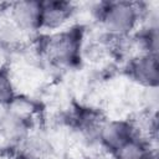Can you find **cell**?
<instances>
[{
  "mask_svg": "<svg viewBox=\"0 0 159 159\" xmlns=\"http://www.w3.org/2000/svg\"><path fill=\"white\" fill-rule=\"evenodd\" d=\"M132 138H133V132L128 119L107 118L99 130L98 143L104 149L113 153Z\"/></svg>",
  "mask_w": 159,
  "mask_h": 159,
  "instance_id": "6",
  "label": "cell"
},
{
  "mask_svg": "<svg viewBox=\"0 0 159 159\" xmlns=\"http://www.w3.org/2000/svg\"><path fill=\"white\" fill-rule=\"evenodd\" d=\"M7 109L10 114L30 124L34 122L36 114L39 113V106L36 102L31 97L24 94H16L14 99L7 104Z\"/></svg>",
  "mask_w": 159,
  "mask_h": 159,
  "instance_id": "8",
  "label": "cell"
},
{
  "mask_svg": "<svg viewBox=\"0 0 159 159\" xmlns=\"http://www.w3.org/2000/svg\"><path fill=\"white\" fill-rule=\"evenodd\" d=\"M16 148L20 159H55L56 157L48 135L41 130H30Z\"/></svg>",
  "mask_w": 159,
  "mask_h": 159,
  "instance_id": "5",
  "label": "cell"
},
{
  "mask_svg": "<svg viewBox=\"0 0 159 159\" xmlns=\"http://www.w3.org/2000/svg\"><path fill=\"white\" fill-rule=\"evenodd\" d=\"M127 75L130 82L138 86L145 88L158 87V56L153 53H147L129 60L127 62Z\"/></svg>",
  "mask_w": 159,
  "mask_h": 159,
  "instance_id": "3",
  "label": "cell"
},
{
  "mask_svg": "<svg viewBox=\"0 0 159 159\" xmlns=\"http://www.w3.org/2000/svg\"><path fill=\"white\" fill-rule=\"evenodd\" d=\"M7 113H9L7 106H6V104H2V103H0V124L2 123V120L5 119V117L7 116Z\"/></svg>",
  "mask_w": 159,
  "mask_h": 159,
  "instance_id": "10",
  "label": "cell"
},
{
  "mask_svg": "<svg viewBox=\"0 0 159 159\" xmlns=\"http://www.w3.org/2000/svg\"><path fill=\"white\" fill-rule=\"evenodd\" d=\"M76 12V7L68 1H43L41 2L40 29L55 31L62 29Z\"/></svg>",
  "mask_w": 159,
  "mask_h": 159,
  "instance_id": "7",
  "label": "cell"
},
{
  "mask_svg": "<svg viewBox=\"0 0 159 159\" xmlns=\"http://www.w3.org/2000/svg\"><path fill=\"white\" fill-rule=\"evenodd\" d=\"M5 14L27 36L40 30L41 2L39 1L11 2L5 9Z\"/></svg>",
  "mask_w": 159,
  "mask_h": 159,
  "instance_id": "4",
  "label": "cell"
},
{
  "mask_svg": "<svg viewBox=\"0 0 159 159\" xmlns=\"http://www.w3.org/2000/svg\"><path fill=\"white\" fill-rule=\"evenodd\" d=\"M93 12L99 21L103 32L112 37L129 36L140 22L145 5L130 1L102 2Z\"/></svg>",
  "mask_w": 159,
  "mask_h": 159,
  "instance_id": "1",
  "label": "cell"
},
{
  "mask_svg": "<svg viewBox=\"0 0 159 159\" xmlns=\"http://www.w3.org/2000/svg\"><path fill=\"white\" fill-rule=\"evenodd\" d=\"M83 34V27L76 26L45 36L37 47L41 58L58 68L75 66L81 60Z\"/></svg>",
  "mask_w": 159,
  "mask_h": 159,
  "instance_id": "2",
  "label": "cell"
},
{
  "mask_svg": "<svg viewBox=\"0 0 159 159\" xmlns=\"http://www.w3.org/2000/svg\"><path fill=\"white\" fill-rule=\"evenodd\" d=\"M16 96V89L12 82L9 65L0 68V103L9 104Z\"/></svg>",
  "mask_w": 159,
  "mask_h": 159,
  "instance_id": "9",
  "label": "cell"
}]
</instances>
